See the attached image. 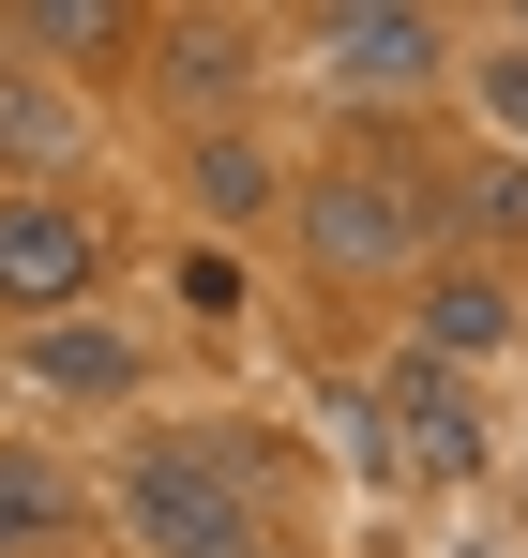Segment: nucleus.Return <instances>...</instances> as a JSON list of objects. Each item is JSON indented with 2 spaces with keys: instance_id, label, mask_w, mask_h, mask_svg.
<instances>
[{
  "instance_id": "9",
  "label": "nucleus",
  "mask_w": 528,
  "mask_h": 558,
  "mask_svg": "<svg viewBox=\"0 0 528 558\" xmlns=\"http://www.w3.org/2000/svg\"><path fill=\"white\" fill-rule=\"evenodd\" d=\"M31 377H46V392H136V332H106V317H46V332H31Z\"/></svg>"
},
{
  "instance_id": "7",
  "label": "nucleus",
  "mask_w": 528,
  "mask_h": 558,
  "mask_svg": "<svg viewBox=\"0 0 528 558\" xmlns=\"http://www.w3.org/2000/svg\"><path fill=\"white\" fill-rule=\"evenodd\" d=\"M514 348V287L499 272H423V363H483Z\"/></svg>"
},
{
  "instance_id": "3",
  "label": "nucleus",
  "mask_w": 528,
  "mask_h": 558,
  "mask_svg": "<svg viewBox=\"0 0 528 558\" xmlns=\"http://www.w3.org/2000/svg\"><path fill=\"white\" fill-rule=\"evenodd\" d=\"M453 61L439 15H408V0H348V15H317V76L333 92H423Z\"/></svg>"
},
{
  "instance_id": "4",
  "label": "nucleus",
  "mask_w": 528,
  "mask_h": 558,
  "mask_svg": "<svg viewBox=\"0 0 528 558\" xmlns=\"http://www.w3.org/2000/svg\"><path fill=\"white\" fill-rule=\"evenodd\" d=\"M91 257H106V242H91V211H76V196H0V302L61 317V302L91 287Z\"/></svg>"
},
{
  "instance_id": "5",
  "label": "nucleus",
  "mask_w": 528,
  "mask_h": 558,
  "mask_svg": "<svg viewBox=\"0 0 528 558\" xmlns=\"http://www.w3.org/2000/svg\"><path fill=\"white\" fill-rule=\"evenodd\" d=\"M377 423H408V438H393V468H423V483H468V468H483V392H468L453 363H393Z\"/></svg>"
},
{
  "instance_id": "2",
  "label": "nucleus",
  "mask_w": 528,
  "mask_h": 558,
  "mask_svg": "<svg viewBox=\"0 0 528 558\" xmlns=\"http://www.w3.org/2000/svg\"><path fill=\"white\" fill-rule=\"evenodd\" d=\"M302 257H317V272H408V257H423L408 167H333V182L302 196Z\"/></svg>"
},
{
  "instance_id": "12",
  "label": "nucleus",
  "mask_w": 528,
  "mask_h": 558,
  "mask_svg": "<svg viewBox=\"0 0 528 558\" xmlns=\"http://www.w3.org/2000/svg\"><path fill=\"white\" fill-rule=\"evenodd\" d=\"M15 31H31V46H106V31H121V15H106V0H31V15H15Z\"/></svg>"
},
{
  "instance_id": "11",
  "label": "nucleus",
  "mask_w": 528,
  "mask_h": 558,
  "mask_svg": "<svg viewBox=\"0 0 528 558\" xmlns=\"http://www.w3.org/2000/svg\"><path fill=\"white\" fill-rule=\"evenodd\" d=\"M242 46H257V31H181L167 76H181V92H227V76H242Z\"/></svg>"
},
{
  "instance_id": "6",
  "label": "nucleus",
  "mask_w": 528,
  "mask_h": 558,
  "mask_svg": "<svg viewBox=\"0 0 528 558\" xmlns=\"http://www.w3.org/2000/svg\"><path fill=\"white\" fill-rule=\"evenodd\" d=\"M76 151H91V106L61 76H31V61H0V182L31 196V182H61Z\"/></svg>"
},
{
  "instance_id": "14",
  "label": "nucleus",
  "mask_w": 528,
  "mask_h": 558,
  "mask_svg": "<svg viewBox=\"0 0 528 558\" xmlns=\"http://www.w3.org/2000/svg\"><path fill=\"white\" fill-rule=\"evenodd\" d=\"M468 92H483V106L528 136V46H483V61H468Z\"/></svg>"
},
{
  "instance_id": "15",
  "label": "nucleus",
  "mask_w": 528,
  "mask_h": 558,
  "mask_svg": "<svg viewBox=\"0 0 528 558\" xmlns=\"http://www.w3.org/2000/svg\"><path fill=\"white\" fill-rule=\"evenodd\" d=\"M61 558H76V544H61Z\"/></svg>"
},
{
  "instance_id": "1",
  "label": "nucleus",
  "mask_w": 528,
  "mask_h": 558,
  "mask_svg": "<svg viewBox=\"0 0 528 558\" xmlns=\"http://www.w3.org/2000/svg\"><path fill=\"white\" fill-rule=\"evenodd\" d=\"M121 529L152 558H257V468L212 438H152L121 468Z\"/></svg>"
},
{
  "instance_id": "13",
  "label": "nucleus",
  "mask_w": 528,
  "mask_h": 558,
  "mask_svg": "<svg viewBox=\"0 0 528 558\" xmlns=\"http://www.w3.org/2000/svg\"><path fill=\"white\" fill-rule=\"evenodd\" d=\"M468 227H528V167H514V151L468 167Z\"/></svg>"
},
{
  "instance_id": "10",
  "label": "nucleus",
  "mask_w": 528,
  "mask_h": 558,
  "mask_svg": "<svg viewBox=\"0 0 528 558\" xmlns=\"http://www.w3.org/2000/svg\"><path fill=\"white\" fill-rule=\"evenodd\" d=\"M181 182H196L212 227H257V211H272V151H257V136H196V167H181Z\"/></svg>"
},
{
  "instance_id": "8",
  "label": "nucleus",
  "mask_w": 528,
  "mask_h": 558,
  "mask_svg": "<svg viewBox=\"0 0 528 558\" xmlns=\"http://www.w3.org/2000/svg\"><path fill=\"white\" fill-rule=\"evenodd\" d=\"M61 544H76V468L0 453V558H61Z\"/></svg>"
}]
</instances>
